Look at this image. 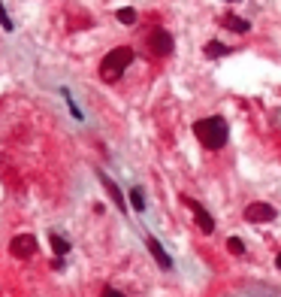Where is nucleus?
Segmentation results:
<instances>
[{"instance_id": "f257e3e1", "label": "nucleus", "mask_w": 281, "mask_h": 297, "mask_svg": "<svg viewBox=\"0 0 281 297\" xmlns=\"http://www.w3.org/2000/svg\"><path fill=\"white\" fill-rule=\"evenodd\" d=\"M194 136L200 139V146L209 149V152H218L227 146V139H230V128H227L224 115H206L194 125Z\"/></svg>"}, {"instance_id": "f03ea898", "label": "nucleus", "mask_w": 281, "mask_h": 297, "mask_svg": "<svg viewBox=\"0 0 281 297\" xmlns=\"http://www.w3.org/2000/svg\"><path fill=\"white\" fill-rule=\"evenodd\" d=\"M133 64V49L130 46H118V49H112L106 58L100 61V79L103 82H118L121 76H124V70Z\"/></svg>"}, {"instance_id": "7ed1b4c3", "label": "nucleus", "mask_w": 281, "mask_h": 297, "mask_svg": "<svg viewBox=\"0 0 281 297\" xmlns=\"http://www.w3.org/2000/svg\"><path fill=\"white\" fill-rule=\"evenodd\" d=\"M145 46H148V52L154 58H169L172 49H175V40H172V33L166 27H154V30H148Z\"/></svg>"}, {"instance_id": "20e7f679", "label": "nucleus", "mask_w": 281, "mask_h": 297, "mask_svg": "<svg viewBox=\"0 0 281 297\" xmlns=\"http://www.w3.org/2000/svg\"><path fill=\"white\" fill-rule=\"evenodd\" d=\"M245 221H251V224H266V221H275V216H278V209L272 206V203H263V200H254V203H248L245 206Z\"/></svg>"}, {"instance_id": "39448f33", "label": "nucleus", "mask_w": 281, "mask_h": 297, "mask_svg": "<svg viewBox=\"0 0 281 297\" xmlns=\"http://www.w3.org/2000/svg\"><path fill=\"white\" fill-rule=\"evenodd\" d=\"M37 249H40V243H37V237H33V234H19V237L9 243V255L19 258V261L33 258V255H37Z\"/></svg>"}, {"instance_id": "423d86ee", "label": "nucleus", "mask_w": 281, "mask_h": 297, "mask_svg": "<svg viewBox=\"0 0 281 297\" xmlns=\"http://www.w3.org/2000/svg\"><path fill=\"white\" fill-rule=\"evenodd\" d=\"M182 203L190 209V213H194V221L200 224V231H203V234H215V218L209 216V209H206L203 203H197L194 197H187V194L182 197Z\"/></svg>"}, {"instance_id": "0eeeda50", "label": "nucleus", "mask_w": 281, "mask_h": 297, "mask_svg": "<svg viewBox=\"0 0 281 297\" xmlns=\"http://www.w3.org/2000/svg\"><path fill=\"white\" fill-rule=\"evenodd\" d=\"M145 246H148V252H151V258L157 261V267H161V270H172V258H169V252L161 246V240H157V237H145Z\"/></svg>"}, {"instance_id": "6e6552de", "label": "nucleus", "mask_w": 281, "mask_h": 297, "mask_svg": "<svg viewBox=\"0 0 281 297\" xmlns=\"http://www.w3.org/2000/svg\"><path fill=\"white\" fill-rule=\"evenodd\" d=\"M97 179H100V185H103V188H106V194L112 197V203L121 209V213H127V197L121 194V188H118V185H115V182H112L103 170H97Z\"/></svg>"}, {"instance_id": "1a4fd4ad", "label": "nucleus", "mask_w": 281, "mask_h": 297, "mask_svg": "<svg viewBox=\"0 0 281 297\" xmlns=\"http://www.w3.org/2000/svg\"><path fill=\"white\" fill-rule=\"evenodd\" d=\"M218 22H221L227 30H233V33H248V30H251V22H248V19H239L236 12H227V15H221Z\"/></svg>"}, {"instance_id": "9d476101", "label": "nucleus", "mask_w": 281, "mask_h": 297, "mask_svg": "<svg viewBox=\"0 0 281 297\" xmlns=\"http://www.w3.org/2000/svg\"><path fill=\"white\" fill-rule=\"evenodd\" d=\"M230 46H224L221 40H209L206 43V58H212V61H218V58H224V55H230Z\"/></svg>"}, {"instance_id": "9b49d317", "label": "nucleus", "mask_w": 281, "mask_h": 297, "mask_svg": "<svg viewBox=\"0 0 281 297\" xmlns=\"http://www.w3.org/2000/svg\"><path fill=\"white\" fill-rule=\"evenodd\" d=\"M48 243H51V252H55L58 258H64V255L70 252V243H67L61 234H51V237H48Z\"/></svg>"}, {"instance_id": "f8f14e48", "label": "nucleus", "mask_w": 281, "mask_h": 297, "mask_svg": "<svg viewBox=\"0 0 281 297\" xmlns=\"http://www.w3.org/2000/svg\"><path fill=\"white\" fill-rule=\"evenodd\" d=\"M130 206L136 209V213H142V209H145V194H142V188H130Z\"/></svg>"}, {"instance_id": "ddd939ff", "label": "nucleus", "mask_w": 281, "mask_h": 297, "mask_svg": "<svg viewBox=\"0 0 281 297\" xmlns=\"http://www.w3.org/2000/svg\"><path fill=\"white\" fill-rule=\"evenodd\" d=\"M115 19H118L121 25H136V19H139V15H136V9L124 6V9H118V12H115Z\"/></svg>"}, {"instance_id": "4468645a", "label": "nucleus", "mask_w": 281, "mask_h": 297, "mask_svg": "<svg viewBox=\"0 0 281 297\" xmlns=\"http://www.w3.org/2000/svg\"><path fill=\"white\" fill-rule=\"evenodd\" d=\"M227 249H230L233 255H245V243L239 237H230V240H227Z\"/></svg>"}, {"instance_id": "2eb2a0df", "label": "nucleus", "mask_w": 281, "mask_h": 297, "mask_svg": "<svg viewBox=\"0 0 281 297\" xmlns=\"http://www.w3.org/2000/svg\"><path fill=\"white\" fill-rule=\"evenodd\" d=\"M0 27H3V30H12V19H9V15H6L3 3H0Z\"/></svg>"}, {"instance_id": "dca6fc26", "label": "nucleus", "mask_w": 281, "mask_h": 297, "mask_svg": "<svg viewBox=\"0 0 281 297\" xmlns=\"http://www.w3.org/2000/svg\"><path fill=\"white\" fill-rule=\"evenodd\" d=\"M100 297H124V294H121L118 288H112V285H106V288H103V294Z\"/></svg>"}, {"instance_id": "f3484780", "label": "nucleus", "mask_w": 281, "mask_h": 297, "mask_svg": "<svg viewBox=\"0 0 281 297\" xmlns=\"http://www.w3.org/2000/svg\"><path fill=\"white\" fill-rule=\"evenodd\" d=\"M275 264H278V270H281V255H278V258H275Z\"/></svg>"}, {"instance_id": "a211bd4d", "label": "nucleus", "mask_w": 281, "mask_h": 297, "mask_svg": "<svg viewBox=\"0 0 281 297\" xmlns=\"http://www.w3.org/2000/svg\"><path fill=\"white\" fill-rule=\"evenodd\" d=\"M227 3H236V0H227Z\"/></svg>"}]
</instances>
